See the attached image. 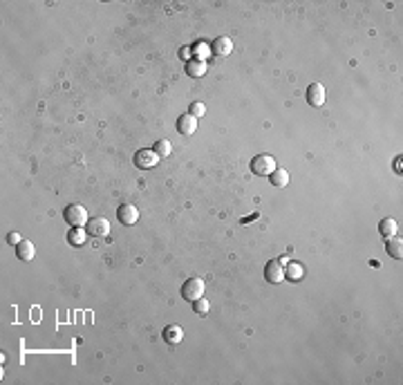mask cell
I'll return each mask as SVG.
<instances>
[{"mask_svg": "<svg viewBox=\"0 0 403 385\" xmlns=\"http://www.w3.org/2000/svg\"><path fill=\"white\" fill-rule=\"evenodd\" d=\"M184 338V329L180 325H168V327L164 329V341L170 343V345H177V343H182Z\"/></svg>", "mask_w": 403, "mask_h": 385, "instance_id": "11", "label": "cell"}, {"mask_svg": "<svg viewBox=\"0 0 403 385\" xmlns=\"http://www.w3.org/2000/svg\"><path fill=\"white\" fill-rule=\"evenodd\" d=\"M276 170V159L271 155H258L251 159V173L258 177H269Z\"/></svg>", "mask_w": 403, "mask_h": 385, "instance_id": "2", "label": "cell"}, {"mask_svg": "<svg viewBox=\"0 0 403 385\" xmlns=\"http://www.w3.org/2000/svg\"><path fill=\"white\" fill-rule=\"evenodd\" d=\"M186 74L193 76V79H199V76L206 74V63L199 61V58H195V61H188L186 65Z\"/></svg>", "mask_w": 403, "mask_h": 385, "instance_id": "14", "label": "cell"}, {"mask_svg": "<svg viewBox=\"0 0 403 385\" xmlns=\"http://www.w3.org/2000/svg\"><path fill=\"white\" fill-rule=\"evenodd\" d=\"M385 246H388V253H390V256H392L394 260H401V258H403V240H401V238L392 235V238H388Z\"/></svg>", "mask_w": 403, "mask_h": 385, "instance_id": "13", "label": "cell"}, {"mask_svg": "<svg viewBox=\"0 0 403 385\" xmlns=\"http://www.w3.org/2000/svg\"><path fill=\"white\" fill-rule=\"evenodd\" d=\"M302 276H305V269H302L300 262H292V264H287V269H284V278H289L292 282L302 280Z\"/></svg>", "mask_w": 403, "mask_h": 385, "instance_id": "17", "label": "cell"}, {"mask_svg": "<svg viewBox=\"0 0 403 385\" xmlns=\"http://www.w3.org/2000/svg\"><path fill=\"white\" fill-rule=\"evenodd\" d=\"M204 280L201 278H188L186 282H184V287H182V296H184V300H197V298H201L204 296Z\"/></svg>", "mask_w": 403, "mask_h": 385, "instance_id": "3", "label": "cell"}, {"mask_svg": "<svg viewBox=\"0 0 403 385\" xmlns=\"http://www.w3.org/2000/svg\"><path fill=\"white\" fill-rule=\"evenodd\" d=\"M180 56H182V58H188V56H191V52H188V47H184V50L180 52Z\"/></svg>", "mask_w": 403, "mask_h": 385, "instance_id": "24", "label": "cell"}, {"mask_svg": "<svg viewBox=\"0 0 403 385\" xmlns=\"http://www.w3.org/2000/svg\"><path fill=\"white\" fill-rule=\"evenodd\" d=\"M87 233L90 235H94V238H108V233H110V222H108V217H92L90 222H87Z\"/></svg>", "mask_w": 403, "mask_h": 385, "instance_id": "5", "label": "cell"}, {"mask_svg": "<svg viewBox=\"0 0 403 385\" xmlns=\"http://www.w3.org/2000/svg\"><path fill=\"white\" fill-rule=\"evenodd\" d=\"M204 112H206L204 103H191V115L195 117V119H199V117H204Z\"/></svg>", "mask_w": 403, "mask_h": 385, "instance_id": "22", "label": "cell"}, {"mask_svg": "<svg viewBox=\"0 0 403 385\" xmlns=\"http://www.w3.org/2000/svg\"><path fill=\"white\" fill-rule=\"evenodd\" d=\"M193 52H195V56H197V58H199V61H204V58H206V56H209V54H213V50H211V45H209V43H204V40H199V43H197V45H195V47H193Z\"/></svg>", "mask_w": 403, "mask_h": 385, "instance_id": "21", "label": "cell"}, {"mask_svg": "<svg viewBox=\"0 0 403 385\" xmlns=\"http://www.w3.org/2000/svg\"><path fill=\"white\" fill-rule=\"evenodd\" d=\"M325 99H327V92H325V87L321 83H311L309 90H307V101H309L314 108H321L325 103Z\"/></svg>", "mask_w": 403, "mask_h": 385, "instance_id": "7", "label": "cell"}, {"mask_svg": "<svg viewBox=\"0 0 403 385\" xmlns=\"http://www.w3.org/2000/svg\"><path fill=\"white\" fill-rule=\"evenodd\" d=\"M159 157L155 150H150V148H144V150H139L137 155H135V164H137V168L141 170H148V168H155L159 164Z\"/></svg>", "mask_w": 403, "mask_h": 385, "instance_id": "4", "label": "cell"}, {"mask_svg": "<svg viewBox=\"0 0 403 385\" xmlns=\"http://www.w3.org/2000/svg\"><path fill=\"white\" fill-rule=\"evenodd\" d=\"M117 217H119V222L123 227H132V224H137V220H139V209L135 204H121L119 211H117Z\"/></svg>", "mask_w": 403, "mask_h": 385, "instance_id": "6", "label": "cell"}, {"mask_svg": "<svg viewBox=\"0 0 403 385\" xmlns=\"http://www.w3.org/2000/svg\"><path fill=\"white\" fill-rule=\"evenodd\" d=\"M155 152L159 157H170V152H173V146H170L168 139H159L155 144Z\"/></svg>", "mask_w": 403, "mask_h": 385, "instance_id": "20", "label": "cell"}, {"mask_svg": "<svg viewBox=\"0 0 403 385\" xmlns=\"http://www.w3.org/2000/svg\"><path fill=\"white\" fill-rule=\"evenodd\" d=\"M264 278H266V282H271V284L282 282L284 280V266L280 262H269L264 266Z\"/></svg>", "mask_w": 403, "mask_h": 385, "instance_id": "9", "label": "cell"}, {"mask_svg": "<svg viewBox=\"0 0 403 385\" xmlns=\"http://www.w3.org/2000/svg\"><path fill=\"white\" fill-rule=\"evenodd\" d=\"M65 220L72 229H83L87 227V222H90V217H87V211L85 206L81 204H70L68 209H65Z\"/></svg>", "mask_w": 403, "mask_h": 385, "instance_id": "1", "label": "cell"}, {"mask_svg": "<svg viewBox=\"0 0 403 385\" xmlns=\"http://www.w3.org/2000/svg\"><path fill=\"white\" fill-rule=\"evenodd\" d=\"M7 242H9V244H14V246H18L20 242H23V238H20L18 233H9L7 235Z\"/></svg>", "mask_w": 403, "mask_h": 385, "instance_id": "23", "label": "cell"}, {"mask_svg": "<svg viewBox=\"0 0 403 385\" xmlns=\"http://www.w3.org/2000/svg\"><path fill=\"white\" fill-rule=\"evenodd\" d=\"M87 240V229H72L68 233V242L72 246H83Z\"/></svg>", "mask_w": 403, "mask_h": 385, "instance_id": "16", "label": "cell"}, {"mask_svg": "<svg viewBox=\"0 0 403 385\" xmlns=\"http://www.w3.org/2000/svg\"><path fill=\"white\" fill-rule=\"evenodd\" d=\"M378 229H381V235H385V238H392V235L399 233V224L392 217H385V220L378 222Z\"/></svg>", "mask_w": 403, "mask_h": 385, "instance_id": "15", "label": "cell"}, {"mask_svg": "<svg viewBox=\"0 0 403 385\" xmlns=\"http://www.w3.org/2000/svg\"><path fill=\"white\" fill-rule=\"evenodd\" d=\"M177 130H180V134H184V137H191V134H195V130H197V119L188 112V115H182L180 121H177Z\"/></svg>", "mask_w": 403, "mask_h": 385, "instance_id": "8", "label": "cell"}, {"mask_svg": "<svg viewBox=\"0 0 403 385\" xmlns=\"http://www.w3.org/2000/svg\"><path fill=\"white\" fill-rule=\"evenodd\" d=\"M193 309H195V313H197V316H206V313L211 311V303L204 298V296H201V298L193 300Z\"/></svg>", "mask_w": 403, "mask_h": 385, "instance_id": "19", "label": "cell"}, {"mask_svg": "<svg viewBox=\"0 0 403 385\" xmlns=\"http://www.w3.org/2000/svg\"><path fill=\"white\" fill-rule=\"evenodd\" d=\"M211 50H213V54H217V56H229L231 52H233V40L229 36H220V38H215Z\"/></svg>", "mask_w": 403, "mask_h": 385, "instance_id": "10", "label": "cell"}, {"mask_svg": "<svg viewBox=\"0 0 403 385\" xmlns=\"http://www.w3.org/2000/svg\"><path fill=\"white\" fill-rule=\"evenodd\" d=\"M16 256L20 260H25V262H29V260H34V256H36V248H34V244L29 240H23L20 244L16 246Z\"/></svg>", "mask_w": 403, "mask_h": 385, "instance_id": "12", "label": "cell"}, {"mask_svg": "<svg viewBox=\"0 0 403 385\" xmlns=\"http://www.w3.org/2000/svg\"><path fill=\"white\" fill-rule=\"evenodd\" d=\"M269 179H271V184H274V186H278V188H284L289 184V179H292V177H289V173L284 168H276L274 173L269 175Z\"/></svg>", "mask_w": 403, "mask_h": 385, "instance_id": "18", "label": "cell"}]
</instances>
